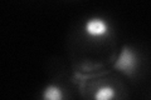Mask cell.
<instances>
[{"label": "cell", "instance_id": "1", "mask_svg": "<svg viewBox=\"0 0 151 100\" xmlns=\"http://www.w3.org/2000/svg\"><path fill=\"white\" fill-rule=\"evenodd\" d=\"M81 34L92 46L106 45L113 40L112 23L102 15H92L82 23Z\"/></svg>", "mask_w": 151, "mask_h": 100}, {"label": "cell", "instance_id": "2", "mask_svg": "<svg viewBox=\"0 0 151 100\" xmlns=\"http://www.w3.org/2000/svg\"><path fill=\"white\" fill-rule=\"evenodd\" d=\"M124 85L117 80L93 79L84 89L86 100H124Z\"/></svg>", "mask_w": 151, "mask_h": 100}, {"label": "cell", "instance_id": "3", "mask_svg": "<svg viewBox=\"0 0 151 100\" xmlns=\"http://www.w3.org/2000/svg\"><path fill=\"white\" fill-rule=\"evenodd\" d=\"M113 68L129 78H136L142 69V56L136 49L125 45L115 60Z\"/></svg>", "mask_w": 151, "mask_h": 100}, {"label": "cell", "instance_id": "4", "mask_svg": "<svg viewBox=\"0 0 151 100\" xmlns=\"http://www.w3.org/2000/svg\"><path fill=\"white\" fill-rule=\"evenodd\" d=\"M39 100H68V91L59 82H49L40 90Z\"/></svg>", "mask_w": 151, "mask_h": 100}]
</instances>
